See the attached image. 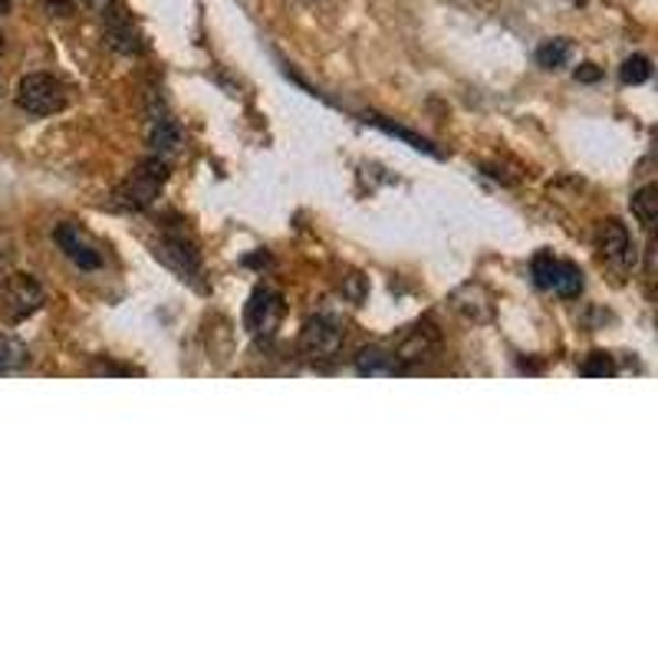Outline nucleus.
<instances>
[{
	"label": "nucleus",
	"mask_w": 658,
	"mask_h": 658,
	"mask_svg": "<svg viewBox=\"0 0 658 658\" xmlns=\"http://www.w3.org/2000/svg\"><path fill=\"white\" fill-rule=\"evenodd\" d=\"M165 181H168V165L161 155H152L112 191V208L115 211H145L158 198Z\"/></svg>",
	"instance_id": "nucleus-1"
},
{
	"label": "nucleus",
	"mask_w": 658,
	"mask_h": 658,
	"mask_svg": "<svg viewBox=\"0 0 658 658\" xmlns=\"http://www.w3.org/2000/svg\"><path fill=\"white\" fill-rule=\"evenodd\" d=\"M346 343V323L323 313V316H313L303 333H300V356L313 366H326L339 356Z\"/></svg>",
	"instance_id": "nucleus-2"
},
{
	"label": "nucleus",
	"mask_w": 658,
	"mask_h": 658,
	"mask_svg": "<svg viewBox=\"0 0 658 658\" xmlns=\"http://www.w3.org/2000/svg\"><path fill=\"white\" fill-rule=\"evenodd\" d=\"M16 105L30 115H53L66 109V86L49 73H26L16 82Z\"/></svg>",
	"instance_id": "nucleus-3"
},
{
	"label": "nucleus",
	"mask_w": 658,
	"mask_h": 658,
	"mask_svg": "<svg viewBox=\"0 0 658 658\" xmlns=\"http://www.w3.org/2000/svg\"><path fill=\"white\" fill-rule=\"evenodd\" d=\"M46 293L33 274H10L0 287V310L7 320H26L43 306Z\"/></svg>",
	"instance_id": "nucleus-4"
},
{
	"label": "nucleus",
	"mask_w": 658,
	"mask_h": 658,
	"mask_svg": "<svg viewBox=\"0 0 658 658\" xmlns=\"http://www.w3.org/2000/svg\"><path fill=\"white\" fill-rule=\"evenodd\" d=\"M247 330L257 336V339H270L283 320V297L270 287H257L247 300Z\"/></svg>",
	"instance_id": "nucleus-5"
},
{
	"label": "nucleus",
	"mask_w": 658,
	"mask_h": 658,
	"mask_svg": "<svg viewBox=\"0 0 658 658\" xmlns=\"http://www.w3.org/2000/svg\"><path fill=\"white\" fill-rule=\"evenodd\" d=\"M152 254H155L168 270H175L181 280L198 283V277H201V254H198L194 244L185 241L181 234H165V237L152 247Z\"/></svg>",
	"instance_id": "nucleus-6"
},
{
	"label": "nucleus",
	"mask_w": 658,
	"mask_h": 658,
	"mask_svg": "<svg viewBox=\"0 0 658 658\" xmlns=\"http://www.w3.org/2000/svg\"><path fill=\"white\" fill-rule=\"evenodd\" d=\"M438 343H442V336H438V330H435L432 323H415V326H409V330L402 333V339H399L392 349H395V356L402 359V366L412 369V366L432 359L435 349H438Z\"/></svg>",
	"instance_id": "nucleus-7"
},
{
	"label": "nucleus",
	"mask_w": 658,
	"mask_h": 658,
	"mask_svg": "<svg viewBox=\"0 0 658 658\" xmlns=\"http://www.w3.org/2000/svg\"><path fill=\"white\" fill-rule=\"evenodd\" d=\"M600 254L606 257V264H613L616 270H629L636 267V244L626 231L623 221H603L600 224Z\"/></svg>",
	"instance_id": "nucleus-8"
},
{
	"label": "nucleus",
	"mask_w": 658,
	"mask_h": 658,
	"mask_svg": "<svg viewBox=\"0 0 658 658\" xmlns=\"http://www.w3.org/2000/svg\"><path fill=\"white\" fill-rule=\"evenodd\" d=\"M53 241L59 244V250H63L79 270H99V267H102L99 247L86 237V231H79V224H59V227L53 231Z\"/></svg>",
	"instance_id": "nucleus-9"
},
{
	"label": "nucleus",
	"mask_w": 658,
	"mask_h": 658,
	"mask_svg": "<svg viewBox=\"0 0 658 658\" xmlns=\"http://www.w3.org/2000/svg\"><path fill=\"white\" fill-rule=\"evenodd\" d=\"M148 145L155 148V155H168L181 145V129L171 119V112L161 105V99H158V105L152 102V109H148Z\"/></svg>",
	"instance_id": "nucleus-10"
},
{
	"label": "nucleus",
	"mask_w": 658,
	"mask_h": 658,
	"mask_svg": "<svg viewBox=\"0 0 658 658\" xmlns=\"http://www.w3.org/2000/svg\"><path fill=\"white\" fill-rule=\"evenodd\" d=\"M356 372L369 376V379H392V376H402L409 369L402 366V359L395 356V349H389V346H366L356 356Z\"/></svg>",
	"instance_id": "nucleus-11"
},
{
	"label": "nucleus",
	"mask_w": 658,
	"mask_h": 658,
	"mask_svg": "<svg viewBox=\"0 0 658 658\" xmlns=\"http://www.w3.org/2000/svg\"><path fill=\"white\" fill-rule=\"evenodd\" d=\"M363 122L372 125V129H379V132H386V135H392V138H399V142H405V145L415 148V152H425V155H432V158H445V152L435 148V142H428L425 135H415L412 129H405V125H399V122H392V119H386V115H379V112H363Z\"/></svg>",
	"instance_id": "nucleus-12"
},
{
	"label": "nucleus",
	"mask_w": 658,
	"mask_h": 658,
	"mask_svg": "<svg viewBox=\"0 0 658 658\" xmlns=\"http://www.w3.org/2000/svg\"><path fill=\"white\" fill-rule=\"evenodd\" d=\"M105 23H109V43H112L115 49H122V53H129V56H138V53L145 49L142 33L132 26V20H129L122 10L105 13Z\"/></svg>",
	"instance_id": "nucleus-13"
},
{
	"label": "nucleus",
	"mask_w": 658,
	"mask_h": 658,
	"mask_svg": "<svg viewBox=\"0 0 658 658\" xmlns=\"http://www.w3.org/2000/svg\"><path fill=\"white\" fill-rule=\"evenodd\" d=\"M547 290L567 297V300L580 297L583 293V270L577 264H570V260H554V274H550V287Z\"/></svg>",
	"instance_id": "nucleus-14"
},
{
	"label": "nucleus",
	"mask_w": 658,
	"mask_h": 658,
	"mask_svg": "<svg viewBox=\"0 0 658 658\" xmlns=\"http://www.w3.org/2000/svg\"><path fill=\"white\" fill-rule=\"evenodd\" d=\"M633 214H636V221L646 227V231H653L658 221V188L656 185H646V188H639L636 194H633Z\"/></svg>",
	"instance_id": "nucleus-15"
},
{
	"label": "nucleus",
	"mask_w": 658,
	"mask_h": 658,
	"mask_svg": "<svg viewBox=\"0 0 658 658\" xmlns=\"http://www.w3.org/2000/svg\"><path fill=\"white\" fill-rule=\"evenodd\" d=\"M570 56H573V43L564 40V36L547 40L544 46H537V63H540L544 69H560V66L570 63Z\"/></svg>",
	"instance_id": "nucleus-16"
},
{
	"label": "nucleus",
	"mask_w": 658,
	"mask_h": 658,
	"mask_svg": "<svg viewBox=\"0 0 658 658\" xmlns=\"http://www.w3.org/2000/svg\"><path fill=\"white\" fill-rule=\"evenodd\" d=\"M620 76H623V82H626V86H643V82H649V79H653V59H649V56H643V53H636V56H629V59L623 63Z\"/></svg>",
	"instance_id": "nucleus-17"
},
{
	"label": "nucleus",
	"mask_w": 658,
	"mask_h": 658,
	"mask_svg": "<svg viewBox=\"0 0 658 658\" xmlns=\"http://www.w3.org/2000/svg\"><path fill=\"white\" fill-rule=\"evenodd\" d=\"M26 363V346L13 336H3L0 333V372H10V369H20Z\"/></svg>",
	"instance_id": "nucleus-18"
},
{
	"label": "nucleus",
	"mask_w": 658,
	"mask_h": 658,
	"mask_svg": "<svg viewBox=\"0 0 658 658\" xmlns=\"http://www.w3.org/2000/svg\"><path fill=\"white\" fill-rule=\"evenodd\" d=\"M580 372H583V376H603V379H606V376L616 372V366H613V356H610V353H590V359L580 366Z\"/></svg>",
	"instance_id": "nucleus-19"
},
{
	"label": "nucleus",
	"mask_w": 658,
	"mask_h": 658,
	"mask_svg": "<svg viewBox=\"0 0 658 658\" xmlns=\"http://www.w3.org/2000/svg\"><path fill=\"white\" fill-rule=\"evenodd\" d=\"M343 283H346V293H349V300H353V303H363V297H366V280H363L359 274H349Z\"/></svg>",
	"instance_id": "nucleus-20"
},
{
	"label": "nucleus",
	"mask_w": 658,
	"mask_h": 658,
	"mask_svg": "<svg viewBox=\"0 0 658 658\" xmlns=\"http://www.w3.org/2000/svg\"><path fill=\"white\" fill-rule=\"evenodd\" d=\"M600 76H603V73L596 69V63H583V66L577 69V79H580V82H596Z\"/></svg>",
	"instance_id": "nucleus-21"
},
{
	"label": "nucleus",
	"mask_w": 658,
	"mask_h": 658,
	"mask_svg": "<svg viewBox=\"0 0 658 658\" xmlns=\"http://www.w3.org/2000/svg\"><path fill=\"white\" fill-rule=\"evenodd\" d=\"M10 7H13V0H0V16L10 13Z\"/></svg>",
	"instance_id": "nucleus-22"
},
{
	"label": "nucleus",
	"mask_w": 658,
	"mask_h": 658,
	"mask_svg": "<svg viewBox=\"0 0 658 658\" xmlns=\"http://www.w3.org/2000/svg\"><path fill=\"white\" fill-rule=\"evenodd\" d=\"M86 3H92V7H102L105 0H86Z\"/></svg>",
	"instance_id": "nucleus-23"
},
{
	"label": "nucleus",
	"mask_w": 658,
	"mask_h": 658,
	"mask_svg": "<svg viewBox=\"0 0 658 658\" xmlns=\"http://www.w3.org/2000/svg\"><path fill=\"white\" fill-rule=\"evenodd\" d=\"M0 53H3V36H0Z\"/></svg>",
	"instance_id": "nucleus-24"
}]
</instances>
